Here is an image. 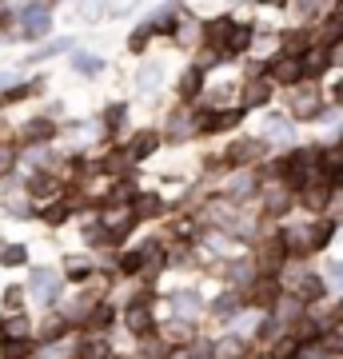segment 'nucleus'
Wrapping results in <instances>:
<instances>
[{
  "label": "nucleus",
  "instance_id": "nucleus-41",
  "mask_svg": "<svg viewBox=\"0 0 343 359\" xmlns=\"http://www.w3.org/2000/svg\"><path fill=\"white\" fill-rule=\"evenodd\" d=\"M116 268L124 271V276H136V271H144V256H140V252H124Z\"/></svg>",
  "mask_w": 343,
  "mask_h": 359
},
{
  "label": "nucleus",
  "instance_id": "nucleus-18",
  "mask_svg": "<svg viewBox=\"0 0 343 359\" xmlns=\"http://www.w3.org/2000/svg\"><path fill=\"white\" fill-rule=\"evenodd\" d=\"M108 355H112V347H108L104 335H84L76 344V359H108Z\"/></svg>",
  "mask_w": 343,
  "mask_h": 359
},
{
  "label": "nucleus",
  "instance_id": "nucleus-27",
  "mask_svg": "<svg viewBox=\"0 0 343 359\" xmlns=\"http://www.w3.org/2000/svg\"><path fill=\"white\" fill-rule=\"evenodd\" d=\"M112 323H116V308H112V304H96V308H92V316H88L92 332H104V327H112Z\"/></svg>",
  "mask_w": 343,
  "mask_h": 359
},
{
  "label": "nucleus",
  "instance_id": "nucleus-17",
  "mask_svg": "<svg viewBox=\"0 0 343 359\" xmlns=\"http://www.w3.org/2000/svg\"><path fill=\"white\" fill-rule=\"evenodd\" d=\"M164 212V200L156 192H136V200H132V216L136 219H156Z\"/></svg>",
  "mask_w": 343,
  "mask_h": 359
},
{
  "label": "nucleus",
  "instance_id": "nucleus-20",
  "mask_svg": "<svg viewBox=\"0 0 343 359\" xmlns=\"http://www.w3.org/2000/svg\"><path fill=\"white\" fill-rule=\"evenodd\" d=\"M36 216L44 219V224H52V228H60V224H68V216H72V204H68V200H52L48 208H40Z\"/></svg>",
  "mask_w": 343,
  "mask_h": 359
},
{
  "label": "nucleus",
  "instance_id": "nucleus-5",
  "mask_svg": "<svg viewBox=\"0 0 343 359\" xmlns=\"http://www.w3.org/2000/svg\"><path fill=\"white\" fill-rule=\"evenodd\" d=\"M124 323H128V332L132 335H140V339H148V335L156 332V320H152V308L148 304H132V308L124 311Z\"/></svg>",
  "mask_w": 343,
  "mask_h": 359
},
{
  "label": "nucleus",
  "instance_id": "nucleus-12",
  "mask_svg": "<svg viewBox=\"0 0 343 359\" xmlns=\"http://www.w3.org/2000/svg\"><path fill=\"white\" fill-rule=\"evenodd\" d=\"M283 259H288V252H283L280 240H264V248H260V271L264 276H276L283 268Z\"/></svg>",
  "mask_w": 343,
  "mask_h": 359
},
{
  "label": "nucleus",
  "instance_id": "nucleus-15",
  "mask_svg": "<svg viewBox=\"0 0 343 359\" xmlns=\"http://www.w3.org/2000/svg\"><path fill=\"white\" fill-rule=\"evenodd\" d=\"M292 287H295V295H300L304 304H311V299H319V295H323V287H328V283L319 280V276H311V271H300V276H292Z\"/></svg>",
  "mask_w": 343,
  "mask_h": 359
},
{
  "label": "nucleus",
  "instance_id": "nucleus-1",
  "mask_svg": "<svg viewBox=\"0 0 343 359\" xmlns=\"http://www.w3.org/2000/svg\"><path fill=\"white\" fill-rule=\"evenodd\" d=\"M48 28H52V8L40 4V0H28L25 8H20V28H16V36L40 40V36H48Z\"/></svg>",
  "mask_w": 343,
  "mask_h": 359
},
{
  "label": "nucleus",
  "instance_id": "nucleus-10",
  "mask_svg": "<svg viewBox=\"0 0 343 359\" xmlns=\"http://www.w3.org/2000/svg\"><path fill=\"white\" fill-rule=\"evenodd\" d=\"M271 76H276V84L300 88V84H304V65H300V60H288V56H280V60H271Z\"/></svg>",
  "mask_w": 343,
  "mask_h": 359
},
{
  "label": "nucleus",
  "instance_id": "nucleus-29",
  "mask_svg": "<svg viewBox=\"0 0 343 359\" xmlns=\"http://www.w3.org/2000/svg\"><path fill=\"white\" fill-rule=\"evenodd\" d=\"M4 339H32V323H28V316L4 320Z\"/></svg>",
  "mask_w": 343,
  "mask_h": 359
},
{
  "label": "nucleus",
  "instance_id": "nucleus-54",
  "mask_svg": "<svg viewBox=\"0 0 343 359\" xmlns=\"http://www.w3.org/2000/svg\"><path fill=\"white\" fill-rule=\"evenodd\" d=\"M335 100H339V104H343V80H339V88H335Z\"/></svg>",
  "mask_w": 343,
  "mask_h": 359
},
{
  "label": "nucleus",
  "instance_id": "nucleus-21",
  "mask_svg": "<svg viewBox=\"0 0 343 359\" xmlns=\"http://www.w3.org/2000/svg\"><path fill=\"white\" fill-rule=\"evenodd\" d=\"M64 280H72V283L92 280V259H84V256H68V259H64Z\"/></svg>",
  "mask_w": 343,
  "mask_h": 359
},
{
  "label": "nucleus",
  "instance_id": "nucleus-23",
  "mask_svg": "<svg viewBox=\"0 0 343 359\" xmlns=\"http://www.w3.org/2000/svg\"><path fill=\"white\" fill-rule=\"evenodd\" d=\"M252 25H236L231 28V36H228V44H224V56H240L243 48H248V44H252Z\"/></svg>",
  "mask_w": 343,
  "mask_h": 359
},
{
  "label": "nucleus",
  "instance_id": "nucleus-28",
  "mask_svg": "<svg viewBox=\"0 0 343 359\" xmlns=\"http://www.w3.org/2000/svg\"><path fill=\"white\" fill-rule=\"evenodd\" d=\"M243 100L252 104V108L267 104V100H271V80H252V84H248V92H243Z\"/></svg>",
  "mask_w": 343,
  "mask_h": 359
},
{
  "label": "nucleus",
  "instance_id": "nucleus-9",
  "mask_svg": "<svg viewBox=\"0 0 343 359\" xmlns=\"http://www.w3.org/2000/svg\"><path fill=\"white\" fill-rule=\"evenodd\" d=\"M231 28H236V20H231V16H220V20H208V25H203V40H208V48H212V52L220 48V56H224V44H228Z\"/></svg>",
  "mask_w": 343,
  "mask_h": 359
},
{
  "label": "nucleus",
  "instance_id": "nucleus-49",
  "mask_svg": "<svg viewBox=\"0 0 343 359\" xmlns=\"http://www.w3.org/2000/svg\"><path fill=\"white\" fill-rule=\"evenodd\" d=\"M283 208H288V192L280 196V188H271V192H267V212L276 216V212H283Z\"/></svg>",
  "mask_w": 343,
  "mask_h": 359
},
{
  "label": "nucleus",
  "instance_id": "nucleus-39",
  "mask_svg": "<svg viewBox=\"0 0 343 359\" xmlns=\"http://www.w3.org/2000/svg\"><path fill=\"white\" fill-rule=\"evenodd\" d=\"M331 236H335V224H331V219H319V224H311V252H316V248H328Z\"/></svg>",
  "mask_w": 343,
  "mask_h": 359
},
{
  "label": "nucleus",
  "instance_id": "nucleus-19",
  "mask_svg": "<svg viewBox=\"0 0 343 359\" xmlns=\"http://www.w3.org/2000/svg\"><path fill=\"white\" fill-rule=\"evenodd\" d=\"M40 339L36 344H56V339H64V335H68V320H64V316H48V320L40 323Z\"/></svg>",
  "mask_w": 343,
  "mask_h": 359
},
{
  "label": "nucleus",
  "instance_id": "nucleus-13",
  "mask_svg": "<svg viewBox=\"0 0 343 359\" xmlns=\"http://www.w3.org/2000/svg\"><path fill=\"white\" fill-rule=\"evenodd\" d=\"M280 244L288 256H307L311 252V228H288L280 236Z\"/></svg>",
  "mask_w": 343,
  "mask_h": 359
},
{
  "label": "nucleus",
  "instance_id": "nucleus-34",
  "mask_svg": "<svg viewBox=\"0 0 343 359\" xmlns=\"http://www.w3.org/2000/svg\"><path fill=\"white\" fill-rule=\"evenodd\" d=\"M160 76H164V68H160V65H144V68H140V76H136V80H140V92H144V96L160 88Z\"/></svg>",
  "mask_w": 343,
  "mask_h": 359
},
{
  "label": "nucleus",
  "instance_id": "nucleus-26",
  "mask_svg": "<svg viewBox=\"0 0 343 359\" xmlns=\"http://www.w3.org/2000/svg\"><path fill=\"white\" fill-rule=\"evenodd\" d=\"M319 40H323L328 48H339L343 44V16H328L323 28H319Z\"/></svg>",
  "mask_w": 343,
  "mask_h": 359
},
{
  "label": "nucleus",
  "instance_id": "nucleus-40",
  "mask_svg": "<svg viewBox=\"0 0 343 359\" xmlns=\"http://www.w3.org/2000/svg\"><path fill=\"white\" fill-rule=\"evenodd\" d=\"M152 32H156V28L148 25V20H144V25L136 28L132 36H128V48H132V52H144V48H148V40H152Z\"/></svg>",
  "mask_w": 343,
  "mask_h": 359
},
{
  "label": "nucleus",
  "instance_id": "nucleus-3",
  "mask_svg": "<svg viewBox=\"0 0 343 359\" xmlns=\"http://www.w3.org/2000/svg\"><path fill=\"white\" fill-rule=\"evenodd\" d=\"M52 136H56V116H32L25 128H20V144H28V148L48 144Z\"/></svg>",
  "mask_w": 343,
  "mask_h": 359
},
{
  "label": "nucleus",
  "instance_id": "nucleus-46",
  "mask_svg": "<svg viewBox=\"0 0 343 359\" xmlns=\"http://www.w3.org/2000/svg\"><path fill=\"white\" fill-rule=\"evenodd\" d=\"M295 347H300V339H292V335H283L280 344H276V351H271V355H276V359H292V355H295Z\"/></svg>",
  "mask_w": 343,
  "mask_h": 359
},
{
  "label": "nucleus",
  "instance_id": "nucleus-47",
  "mask_svg": "<svg viewBox=\"0 0 343 359\" xmlns=\"http://www.w3.org/2000/svg\"><path fill=\"white\" fill-rule=\"evenodd\" d=\"M252 192H255V180H236V184L228 188L231 200H243V196H252Z\"/></svg>",
  "mask_w": 343,
  "mask_h": 359
},
{
  "label": "nucleus",
  "instance_id": "nucleus-37",
  "mask_svg": "<svg viewBox=\"0 0 343 359\" xmlns=\"http://www.w3.org/2000/svg\"><path fill=\"white\" fill-rule=\"evenodd\" d=\"M243 355V339L240 335H228V339H220L216 344V359H240Z\"/></svg>",
  "mask_w": 343,
  "mask_h": 359
},
{
  "label": "nucleus",
  "instance_id": "nucleus-2",
  "mask_svg": "<svg viewBox=\"0 0 343 359\" xmlns=\"http://www.w3.org/2000/svg\"><path fill=\"white\" fill-rule=\"evenodd\" d=\"M60 287H64V276H56L52 268H36L28 276V295H32L36 304H44V308H52V304L60 299Z\"/></svg>",
  "mask_w": 343,
  "mask_h": 359
},
{
  "label": "nucleus",
  "instance_id": "nucleus-14",
  "mask_svg": "<svg viewBox=\"0 0 343 359\" xmlns=\"http://www.w3.org/2000/svg\"><path fill=\"white\" fill-rule=\"evenodd\" d=\"M264 160V140H236L228 152V164H255Z\"/></svg>",
  "mask_w": 343,
  "mask_h": 359
},
{
  "label": "nucleus",
  "instance_id": "nucleus-45",
  "mask_svg": "<svg viewBox=\"0 0 343 359\" xmlns=\"http://www.w3.org/2000/svg\"><path fill=\"white\" fill-rule=\"evenodd\" d=\"M172 304H176L180 316H191V311H196V304H200V295H196V292H180Z\"/></svg>",
  "mask_w": 343,
  "mask_h": 359
},
{
  "label": "nucleus",
  "instance_id": "nucleus-33",
  "mask_svg": "<svg viewBox=\"0 0 343 359\" xmlns=\"http://www.w3.org/2000/svg\"><path fill=\"white\" fill-rule=\"evenodd\" d=\"M328 196H331L328 184H307V188H304V204L316 212V208H328Z\"/></svg>",
  "mask_w": 343,
  "mask_h": 359
},
{
  "label": "nucleus",
  "instance_id": "nucleus-32",
  "mask_svg": "<svg viewBox=\"0 0 343 359\" xmlns=\"http://www.w3.org/2000/svg\"><path fill=\"white\" fill-rule=\"evenodd\" d=\"M84 240H88L92 248H112V231L104 228V219H96V224L84 228Z\"/></svg>",
  "mask_w": 343,
  "mask_h": 359
},
{
  "label": "nucleus",
  "instance_id": "nucleus-11",
  "mask_svg": "<svg viewBox=\"0 0 343 359\" xmlns=\"http://www.w3.org/2000/svg\"><path fill=\"white\" fill-rule=\"evenodd\" d=\"M280 287H283V283L276 280V276L255 280L252 283V304H260V308H276V304H280Z\"/></svg>",
  "mask_w": 343,
  "mask_h": 359
},
{
  "label": "nucleus",
  "instance_id": "nucleus-52",
  "mask_svg": "<svg viewBox=\"0 0 343 359\" xmlns=\"http://www.w3.org/2000/svg\"><path fill=\"white\" fill-rule=\"evenodd\" d=\"M8 84H16V76H13V72H0V96L8 92Z\"/></svg>",
  "mask_w": 343,
  "mask_h": 359
},
{
  "label": "nucleus",
  "instance_id": "nucleus-6",
  "mask_svg": "<svg viewBox=\"0 0 343 359\" xmlns=\"http://www.w3.org/2000/svg\"><path fill=\"white\" fill-rule=\"evenodd\" d=\"M307 52H311V32H307V28H292V32H283L280 36V56H288V60H304Z\"/></svg>",
  "mask_w": 343,
  "mask_h": 359
},
{
  "label": "nucleus",
  "instance_id": "nucleus-42",
  "mask_svg": "<svg viewBox=\"0 0 343 359\" xmlns=\"http://www.w3.org/2000/svg\"><path fill=\"white\" fill-rule=\"evenodd\" d=\"M16 160H20V156H16V148H8V144H0V180H4V176H13Z\"/></svg>",
  "mask_w": 343,
  "mask_h": 359
},
{
  "label": "nucleus",
  "instance_id": "nucleus-7",
  "mask_svg": "<svg viewBox=\"0 0 343 359\" xmlns=\"http://www.w3.org/2000/svg\"><path fill=\"white\" fill-rule=\"evenodd\" d=\"M243 120L240 108H224V112H203V120H196V132H228Z\"/></svg>",
  "mask_w": 343,
  "mask_h": 359
},
{
  "label": "nucleus",
  "instance_id": "nucleus-36",
  "mask_svg": "<svg viewBox=\"0 0 343 359\" xmlns=\"http://www.w3.org/2000/svg\"><path fill=\"white\" fill-rule=\"evenodd\" d=\"M124 116H128V104H108V112H104V128H108V136H116V132H120Z\"/></svg>",
  "mask_w": 343,
  "mask_h": 359
},
{
  "label": "nucleus",
  "instance_id": "nucleus-4",
  "mask_svg": "<svg viewBox=\"0 0 343 359\" xmlns=\"http://www.w3.org/2000/svg\"><path fill=\"white\" fill-rule=\"evenodd\" d=\"M288 104H292L295 120H319V88H311V84H300Z\"/></svg>",
  "mask_w": 343,
  "mask_h": 359
},
{
  "label": "nucleus",
  "instance_id": "nucleus-8",
  "mask_svg": "<svg viewBox=\"0 0 343 359\" xmlns=\"http://www.w3.org/2000/svg\"><path fill=\"white\" fill-rule=\"evenodd\" d=\"M56 192H60V180L52 176V172H36V176H28V184H25L28 200H52Z\"/></svg>",
  "mask_w": 343,
  "mask_h": 359
},
{
  "label": "nucleus",
  "instance_id": "nucleus-31",
  "mask_svg": "<svg viewBox=\"0 0 343 359\" xmlns=\"http://www.w3.org/2000/svg\"><path fill=\"white\" fill-rule=\"evenodd\" d=\"M0 264H4V268H20V264H28V248L25 244H4L0 248Z\"/></svg>",
  "mask_w": 343,
  "mask_h": 359
},
{
  "label": "nucleus",
  "instance_id": "nucleus-55",
  "mask_svg": "<svg viewBox=\"0 0 343 359\" xmlns=\"http://www.w3.org/2000/svg\"><path fill=\"white\" fill-rule=\"evenodd\" d=\"M0 344H4V316H0Z\"/></svg>",
  "mask_w": 343,
  "mask_h": 359
},
{
  "label": "nucleus",
  "instance_id": "nucleus-24",
  "mask_svg": "<svg viewBox=\"0 0 343 359\" xmlns=\"http://www.w3.org/2000/svg\"><path fill=\"white\" fill-rule=\"evenodd\" d=\"M200 88H203V72H200V68H188V72L180 76V84H176V92L184 96V100H196Z\"/></svg>",
  "mask_w": 343,
  "mask_h": 359
},
{
  "label": "nucleus",
  "instance_id": "nucleus-43",
  "mask_svg": "<svg viewBox=\"0 0 343 359\" xmlns=\"http://www.w3.org/2000/svg\"><path fill=\"white\" fill-rule=\"evenodd\" d=\"M64 48H72V40L64 36V40H52V44H44L40 52H32L28 60H48V56H56V52H64Z\"/></svg>",
  "mask_w": 343,
  "mask_h": 359
},
{
  "label": "nucleus",
  "instance_id": "nucleus-51",
  "mask_svg": "<svg viewBox=\"0 0 343 359\" xmlns=\"http://www.w3.org/2000/svg\"><path fill=\"white\" fill-rule=\"evenodd\" d=\"M328 188H343V164H328Z\"/></svg>",
  "mask_w": 343,
  "mask_h": 359
},
{
  "label": "nucleus",
  "instance_id": "nucleus-22",
  "mask_svg": "<svg viewBox=\"0 0 343 359\" xmlns=\"http://www.w3.org/2000/svg\"><path fill=\"white\" fill-rule=\"evenodd\" d=\"M36 339H4L0 344V359H32Z\"/></svg>",
  "mask_w": 343,
  "mask_h": 359
},
{
  "label": "nucleus",
  "instance_id": "nucleus-48",
  "mask_svg": "<svg viewBox=\"0 0 343 359\" xmlns=\"http://www.w3.org/2000/svg\"><path fill=\"white\" fill-rule=\"evenodd\" d=\"M20 304H25V287H4V308L20 311Z\"/></svg>",
  "mask_w": 343,
  "mask_h": 359
},
{
  "label": "nucleus",
  "instance_id": "nucleus-16",
  "mask_svg": "<svg viewBox=\"0 0 343 359\" xmlns=\"http://www.w3.org/2000/svg\"><path fill=\"white\" fill-rule=\"evenodd\" d=\"M156 148H160V132H136L128 144V160H148Z\"/></svg>",
  "mask_w": 343,
  "mask_h": 359
},
{
  "label": "nucleus",
  "instance_id": "nucleus-44",
  "mask_svg": "<svg viewBox=\"0 0 343 359\" xmlns=\"http://www.w3.org/2000/svg\"><path fill=\"white\" fill-rule=\"evenodd\" d=\"M267 136H276V140H292V124L280 120V116H271V120H267Z\"/></svg>",
  "mask_w": 343,
  "mask_h": 359
},
{
  "label": "nucleus",
  "instance_id": "nucleus-38",
  "mask_svg": "<svg viewBox=\"0 0 343 359\" xmlns=\"http://www.w3.org/2000/svg\"><path fill=\"white\" fill-rule=\"evenodd\" d=\"M184 116H188V112H172V120H168V136H172V140H184L188 132H196V124L184 120Z\"/></svg>",
  "mask_w": 343,
  "mask_h": 359
},
{
  "label": "nucleus",
  "instance_id": "nucleus-30",
  "mask_svg": "<svg viewBox=\"0 0 343 359\" xmlns=\"http://www.w3.org/2000/svg\"><path fill=\"white\" fill-rule=\"evenodd\" d=\"M212 311H216L220 320H236V316H240V295H236V292L220 295L216 304H212Z\"/></svg>",
  "mask_w": 343,
  "mask_h": 359
},
{
  "label": "nucleus",
  "instance_id": "nucleus-35",
  "mask_svg": "<svg viewBox=\"0 0 343 359\" xmlns=\"http://www.w3.org/2000/svg\"><path fill=\"white\" fill-rule=\"evenodd\" d=\"M72 68L84 72V76H96V72L104 68V60H100V56H88V52H76V56H72Z\"/></svg>",
  "mask_w": 343,
  "mask_h": 359
},
{
  "label": "nucleus",
  "instance_id": "nucleus-50",
  "mask_svg": "<svg viewBox=\"0 0 343 359\" xmlns=\"http://www.w3.org/2000/svg\"><path fill=\"white\" fill-rule=\"evenodd\" d=\"M328 276H331V287H339V292H343V259H331Z\"/></svg>",
  "mask_w": 343,
  "mask_h": 359
},
{
  "label": "nucleus",
  "instance_id": "nucleus-53",
  "mask_svg": "<svg viewBox=\"0 0 343 359\" xmlns=\"http://www.w3.org/2000/svg\"><path fill=\"white\" fill-rule=\"evenodd\" d=\"M331 60H335V65H343V44L335 48V56H331Z\"/></svg>",
  "mask_w": 343,
  "mask_h": 359
},
{
  "label": "nucleus",
  "instance_id": "nucleus-25",
  "mask_svg": "<svg viewBox=\"0 0 343 359\" xmlns=\"http://www.w3.org/2000/svg\"><path fill=\"white\" fill-rule=\"evenodd\" d=\"M36 92H44V80H28V84H16V88H8L4 96H0V104H20V100H28V96H36Z\"/></svg>",
  "mask_w": 343,
  "mask_h": 359
}]
</instances>
